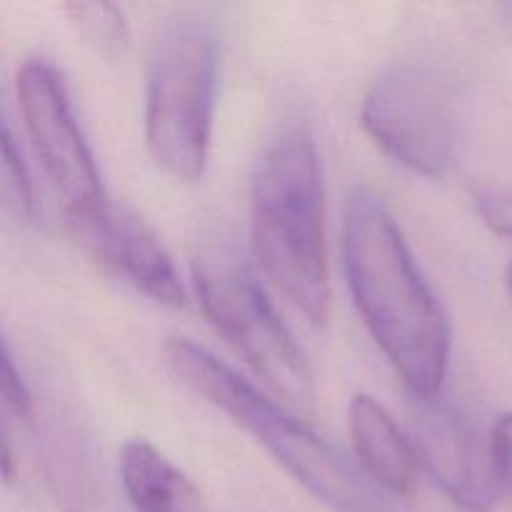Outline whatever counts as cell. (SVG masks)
I'll return each mask as SVG.
<instances>
[{
  "mask_svg": "<svg viewBox=\"0 0 512 512\" xmlns=\"http://www.w3.org/2000/svg\"><path fill=\"white\" fill-rule=\"evenodd\" d=\"M360 123L395 163L440 178L455 165L463 135L458 83L428 60L393 65L365 93Z\"/></svg>",
  "mask_w": 512,
  "mask_h": 512,
  "instance_id": "6",
  "label": "cell"
},
{
  "mask_svg": "<svg viewBox=\"0 0 512 512\" xmlns=\"http://www.w3.org/2000/svg\"><path fill=\"white\" fill-rule=\"evenodd\" d=\"M348 428L355 458L363 473L395 498H410L418 483V455L410 435L400 430L393 415L370 395H353Z\"/></svg>",
  "mask_w": 512,
  "mask_h": 512,
  "instance_id": "10",
  "label": "cell"
},
{
  "mask_svg": "<svg viewBox=\"0 0 512 512\" xmlns=\"http://www.w3.org/2000/svg\"><path fill=\"white\" fill-rule=\"evenodd\" d=\"M253 245L265 275L313 325L330 313L325 188L315 140L283 128L258 160L250 193Z\"/></svg>",
  "mask_w": 512,
  "mask_h": 512,
  "instance_id": "2",
  "label": "cell"
},
{
  "mask_svg": "<svg viewBox=\"0 0 512 512\" xmlns=\"http://www.w3.org/2000/svg\"><path fill=\"white\" fill-rule=\"evenodd\" d=\"M343 270L365 328L413 398H438L448 378V315L420 273L398 220L373 190L348 198Z\"/></svg>",
  "mask_w": 512,
  "mask_h": 512,
  "instance_id": "1",
  "label": "cell"
},
{
  "mask_svg": "<svg viewBox=\"0 0 512 512\" xmlns=\"http://www.w3.org/2000/svg\"><path fill=\"white\" fill-rule=\"evenodd\" d=\"M505 288H508V295L512 300V263L508 265V273H505Z\"/></svg>",
  "mask_w": 512,
  "mask_h": 512,
  "instance_id": "17",
  "label": "cell"
},
{
  "mask_svg": "<svg viewBox=\"0 0 512 512\" xmlns=\"http://www.w3.org/2000/svg\"><path fill=\"white\" fill-rule=\"evenodd\" d=\"M473 203L483 223L493 233L512 240V190L503 188H478Z\"/></svg>",
  "mask_w": 512,
  "mask_h": 512,
  "instance_id": "15",
  "label": "cell"
},
{
  "mask_svg": "<svg viewBox=\"0 0 512 512\" xmlns=\"http://www.w3.org/2000/svg\"><path fill=\"white\" fill-rule=\"evenodd\" d=\"M220 43L208 20H170L148 55L145 70V143L163 173L198 183L208 168L218 95Z\"/></svg>",
  "mask_w": 512,
  "mask_h": 512,
  "instance_id": "4",
  "label": "cell"
},
{
  "mask_svg": "<svg viewBox=\"0 0 512 512\" xmlns=\"http://www.w3.org/2000/svg\"><path fill=\"white\" fill-rule=\"evenodd\" d=\"M193 285L205 318L245 365L293 408L313 410L308 360L243 255L225 243L203 245L193 260Z\"/></svg>",
  "mask_w": 512,
  "mask_h": 512,
  "instance_id": "5",
  "label": "cell"
},
{
  "mask_svg": "<svg viewBox=\"0 0 512 512\" xmlns=\"http://www.w3.org/2000/svg\"><path fill=\"white\" fill-rule=\"evenodd\" d=\"M165 365L175 380L205 398L250 435L290 478L333 512H400L390 495L363 470L350 465L333 445L268 395L240 378L230 365L185 338L165 343Z\"/></svg>",
  "mask_w": 512,
  "mask_h": 512,
  "instance_id": "3",
  "label": "cell"
},
{
  "mask_svg": "<svg viewBox=\"0 0 512 512\" xmlns=\"http://www.w3.org/2000/svg\"><path fill=\"white\" fill-rule=\"evenodd\" d=\"M3 408L5 415L23 425L35 423V398L30 393V388L25 385L23 375L15 368L13 353H10V345L5 343L3 348Z\"/></svg>",
  "mask_w": 512,
  "mask_h": 512,
  "instance_id": "14",
  "label": "cell"
},
{
  "mask_svg": "<svg viewBox=\"0 0 512 512\" xmlns=\"http://www.w3.org/2000/svg\"><path fill=\"white\" fill-rule=\"evenodd\" d=\"M73 238L105 270L133 285L138 293L165 308H183L185 288L173 258L158 235L135 213L108 200L83 218L68 220Z\"/></svg>",
  "mask_w": 512,
  "mask_h": 512,
  "instance_id": "9",
  "label": "cell"
},
{
  "mask_svg": "<svg viewBox=\"0 0 512 512\" xmlns=\"http://www.w3.org/2000/svg\"><path fill=\"white\" fill-rule=\"evenodd\" d=\"M410 443L418 463L433 483L460 508L488 512L500 498L498 463L493 440H483L478 430L438 398H413L410 408Z\"/></svg>",
  "mask_w": 512,
  "mask_h": 512,
  "instance_id": "8",
  "label": "cell"
},
{
  "mask_svg": "<svg viewBox=\"0 0 512 512\" xmlns=\"http://www.w3.org/2000/svg\"><path fill=\"white\" fill-rule=\"evenodd\" d=\"M493 453L498 463L500 480L512 493V413L503 415L493 428Z\"/></svg>",
  "mask_w": 512,
  "mask_h": 512,
  "instance_id": "16",
  "label": "cell"
},
{
  "mask_svg": "<svg viewBox=\"0 0 512 512\" xmlns=\"http://www.w3.org/2000/svg\"><path fill=\"white\" fill-rule=\"evenodd\" d=\"M18 100L25 133L63 205L65 220L83 218L108 203L93 153L55 65L45 58L25 60L18 70Z\"/></svg>",
  "mask_w": 512,
  "mask_h": 512,
  "instance_id": "7",
  "label": "cell"
},
{
  "mask_svg": "<svg viewBox=\"0 0 512 512\" xmlns=\"http://www.w3.org/2000/svg\"><path fill=\"white\" fill-rule=\"evenodd\" d=\"M120 483L133 512H205L193 480L148 440H128L120 450Z\"/></svg>",
  "mask_w": 512,
  "mask_h": 512,
  "instance_id": "11",
  "label": "cell"
},
{
  "mask_svg": "<svg viewBox=\"0 0 512 512\" xmlns=\"http://www.w3.org/2000/svg\"><path fill=\"white\" fill-rule=\"evenodd\" d=\"M0 195H3L5 213L13 218L23 220V223H33L35 218V195L30 175L25 170L23 155L15 145L13 133L5 125L3 130V170H0Z\"/></svg>",
  "mask_w": 512,
  "mask_h": 512,
  "instance_id": "13",
  "label": "cell"
},
{
  "mask_svg": "<svg viewBox=\"0 0 512 512\" xmlns=\"http://www.w3.org/2000/svg\"><path fill=\"white\" fill-rule=\"evenodd\" d=\"M63 10L80 43L88 45L98 58L118 60L128 50V20L115 3H68Z\"/></svg>",
  "mask_w": 512,
  "mask_h": 512,
  "instance_id": "12",
  "label": "cell"
}]
</instances>
